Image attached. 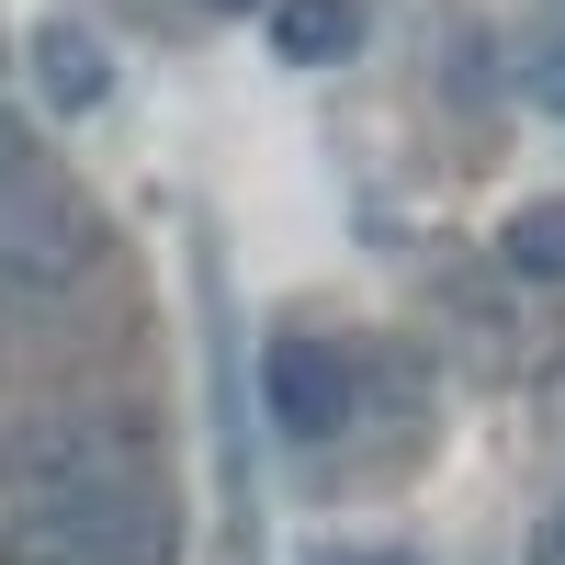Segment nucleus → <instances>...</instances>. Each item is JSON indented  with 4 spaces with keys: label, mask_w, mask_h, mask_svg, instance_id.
Segmentation results:
<instances>
[{
    "label": "nucleus",
    "mask_w": 565,
    "mask_h": 565,
    "mask_svg": "<svg viewBox=\"0 0 565 565\" xmlns=\"http://www.w3.org/2000/svg\"><path fill=\"white\" fill-rule=\"evenodd\" d=\"M260 396H271V430H282V441H328V430L362 407V362H351L340 340L282 328V340L260 351Z\"/></svg>",
    "instance_id": "nucleus-4"
},
{
    "label": "nucleus",
    "mask_w": 565,
    "mask_h": 565,
    "mask_svg": "<svg viewBox=\"0 0 565 565\" xmlns=\"http://www.w3.org/2000/svg\"><path fill=\"white\" fill-rule=\"evenodd\" d=\"M34 170V136H23V114H0V181H23Z\"/></svg>",
    "instance_id": "nucleus-9"
},
{
    "label": "nucleus",
    "mask_w": 565,
    "mask_h": 565,
    "mask_svg": "<svg viewBox=\"0 0 565 565\" xmlns=\"http://www.w3.org/2000/svg\"><path fill=\"white\" fill-rule=\"evenodd\" d=\"M159 476V430L136 407H34L0 441V498L45 509V498H90V487H148Z\"/></svg>",
    "instance_id": "nucleus-2"
},
{
    "label": "nucleus",
    "mask_w": 565,
    "mask_h": 565,
    "mask_svg": "<svg viewBox=\"0 0 565 565\" xmlns=\"http://www.w3.org/2000/svg\"><path fill=\"white\" fill-rule=\"evenodd\" d=\"M554 509H565V498H554Z\"/></svg>",
    "instance_id": "nucleus-13"
},
{
    "label": "nucleus",
    "mask_w": 565,
    "mask_h": 565,
    "mask_svg": "<svg viewBox=\"0 0 565 565\" xmlns=\"http://www.w3.org/2000/svg\"><path fill=\"white\" fill-rule=\"evenodd\" d=\"M317 565H418V554H317Z\"/></svg>",
    "instance_id": "nucleus-11"
},
{
    "label": "nucleus",
    "mask_w": 565,
    "mask_h": 565,
    "mask_svg": "<svg viewBox=\"0 0 565 565\" xmlns=\"http://www.w3.org/2000/svg\"><path fill=\"white\" fill-rule=\"evenodd\" d=\"M0 565H181V498L170 476H148V487L0 509Z\"/></svg>",
    "instance_id": "nucleus-1"
},
{
    "label": "nucleus",
    "mask_w": 565,
    "mask_h": 565,
    "mask_svg": "<svg viewBox=\"0 0 565 565\" xmlns=\"http://www.w3.org/2000/svg\"><path fill=\"white\" fill-rule=\"evenodd\" d=\"M271 45L295 68H340L362 45V0H271Z\"/></svg>",
    "instance_id": "nucleus-5"
},
{
    "label": "nucleus",
    "mask_w": 565,
    "mask_h": 565,
    "mask_svg": "<svg viewBox=\"0 0 565 565\" xmlns=\"http://www.w3.org/2000/svg\"><path fill=\"white\" fill-rule=\"evenodd\" d=\"M532 565H565V509H543V532H532Z\"/></svg>",
    "instance_id": "nucleus-10"
},
{
    "label": "nucleus",
    "mask_w": 565,
    "mask_h": 565,
    "mask_svg": "<svg viewBox=\"0 0 565 565\" xmlns=\"http://www.w3.org/2000/svg\"><path fill=\"white\" fill-rule=\"evenodd\" d=\"M521 103L532 114H565V34H543L532 57H521Z\"/></svg>",
    "instance_id": "nucleus-8"
},
{
    "label": "nucleus",
    "mask_w": 565,
    "mask_h": 565,
    "mask_svg": "<svg viewBox=\"0 0 565 565\" xmlns=\"http://www.w3.org/2000/svg\"><path fill=\"white\" fill-rule=\"evenodd\" d=\"M103 271V215H90L57 170L0 181V317H45Z\"/></svg>",
    "instance_id": "nucleus-3"
},
{
    "label": "nucleus",
    "mask_w": 565,
    "mask_h": 565,
    "mask_svg": "<svg viewBox=\"0 0 565 565\" xmlns=\"http://www.w3.org/2000/svg\"><path fill=\"white\" fill-rule=\"evenodd\" d=\"M34 79H45V103H57V114H90V103L114 90V57H103L79 23H45V34H34Z\"/></svg>",
    "instance_id": "nucleus-6"
},
{
    "label": "nucleus",
    "mask_w": 565,
    "mask_h": 565,
    "mask_svg": "<svg viewBox=\"0 0 565 565\" xmlns=\"http://www.w3.org/2000/svg\"><path fill=\"white\" fill-rule=\"evenodd\" d=\"M204 12H249V0H204Z\"/></svg>",
    "instance_id": "nucleus-12"
},
{
    "label": "nucleus",
    "mask_w": 565,
    "mask_h": 565,
    "mask_svg": "<svg viewBox=\"0 0 565 565\" xmlns=\"http://www.w3.org/2000/svg\"><path fill=\"white\" fill-rule=\"evenodd\" d=\"M498 260L521 271V282H565V193L509 215V226H498Z\"/></svg>",
    "instance_id": "nucleus-7"
}]
</instances>
